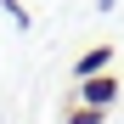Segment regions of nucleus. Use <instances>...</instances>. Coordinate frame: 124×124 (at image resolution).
<instances>
[{
	"mask_svg": "<svg viewBox=\"0 0 124 124\" xmlns=\"http://www.w3.org/2000/svg\"><path fill=\"white\" fill-rule=\"evenodd\" d=\"M107 62H113V45H90L85 56L73 62V79H90V73H101V68H107Z\"/></svg>",
	"mask_w": 124,
	"mask_h": 124,
	"instance_id": "obj_2",
	"label": "nucleus"
},
{
	"mask_svg": "<svg viewBox=\"0 0 124 124\" xmlns=\"http://www.w3.org/2000/svg\"><path fill=\"white\" fill-rule=\"evenodd\" d=\"M68 124H101V107H90V101H79V107L68 113Z\"/></svg>",
	"mask_w": 124,
	"mask_h": 124,
	"instance_id": "obj_3",
	"label": "nucleus"
},
{
	"mask_svg": "<svg viewBox=\"0 0 124 124\" xmlns=\"http://www.w3.org/2000/svg\"><path fill=\"white\" fill-rule=\"evenodd\" d=\"M79 101H90V107L107 113L113 101H118V79H113V73H90V79H79Z\"/></svg>",
	"mask_w": 124,
	"mask_h": 124,
	"instance_id": "obj_1",
	"label": "nucleus"
}]
</instances>
